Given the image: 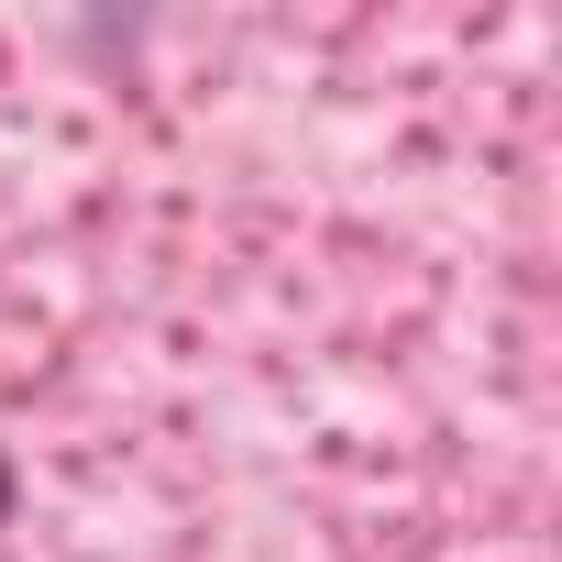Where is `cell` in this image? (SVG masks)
Returning a JSON list of instances; mask_svg holds the SVG:
<instances>
[{
  "mask_svg": "<svg viewBox=\"0 0 562 562\" xmlns=\"http://www.w3.org/2000/svg\"><path fill=\"white\" fill-rule=\"evenodd\" d=\"M12 496H23V474H12V452H0V529H12Z\"/></svg>",
  "mask_w": 562,
  "mask_h": 562,
  "instance_id": "cell-1",
  "label": "cell"
}]
</instances>
